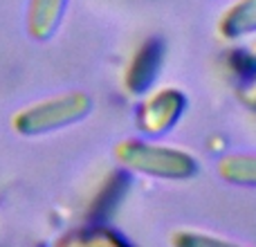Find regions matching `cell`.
I'll list each match as a JSON object with an SVG mask.
<instances>
[{"instance_id":"1","label":"cell","mask_w":256,"mask_h":247,"mask_svg":"<svg viewBox=\"0 0 256 247\" xmlns=\"http://www.w3.org/2000/svg\"><path fill=\"white\" fill-rule=\"evenodd\" d=\"M122 168L162 180H186L198 173V162L191 153L146 140H124L112 148Z\"/></svg>"},{"instance_id":"2","label":"cell","mask_w":256,"mask_h":247,"mask_svg":"<svg viewBox=\"0 0 256 247\" xmlns=\"http://www.w3.org/2000/svg\"><path fill=\"white\" fill-rule=\"evenodd\" d=\"M90 110H92V99L81 90H72V92L56 94L20 110L14 117V128L22 135L50 132L81 122Z\"/></svg>"},{"instance_id":"3","label":"cell","mask_w":256,"mask_h":247,"mask_svg":"<svg viewBox=\"0 0 256 247\" xmlns=\"http://www.w3.org/2000/svg\"><path fill=\"white\" fill-rule=\"evenodd\" d=\"M186 108V97L176 88H162L146 97L137 108V126L144 135L160 137L168 132Z\"/></svg>"},{"instance_id":"4","label":"cell","mask_w":256,"mask_h":247,"mask_svg":"<svg viewBox=\"0 0 256 247\" xmlns=\"http://www.w3.org/2000/svg\"><path fill=\"white\" fill-rule=\"evenodd\" d=\"M160 63H162V43L158 38H150L142 45L130 58L126 70V90L130 94H144L153 86L158 76Z\"/></svg>"},{"instance_id":"5","label":"cell","mask_w":256,"mask_h":247,"mask_svg":"<svg viewBox=\"0 0 256 247\" xmlns=\"http://www.w3.org/2000/svg\"><path fill=\"white\" fill-rule=\"evenodd\" d=\"M68 0H32L30 14H27V27L30 34L38 40H45L56 32L63 18Z\"/></svg>"},{"instance_id":"6","label":"cell","mask_w":256,"mask_h":247,"mask_svg":"<svg viewBox=\"0 0 256 247\" xmlns=\"http://www.w3.org/2000/svg\"><path fill=\"white\" fill-rule=\"evenodd\" d=\"M222 38H240L256 32V0H236L218 20Z\"/></svg>"},{"instance_id":"7","label":"cell","mask_w":256,"mask_h":247,"mask_svg":"<svg viewBox=\"0 0 256 247\" xmlns=\"http://www.w3.org/2000/svg\"><path fill=\"white\" fill-rule=\"evenodd\" d=\"M216 168L230 184L256 186V153H230L218 160Z\"/></svg>"},{"instance_id":"8","label":"cell","mask_w":256,"mask_h":247,"mask_svg":"<svg viewBox=\"0 0 256 247\" xmlns=\"http://www.w3.org/2000/svg\"><path fill=\"white\" fill-rule=\"evenodd\" d=\"M126 189H128V176L126 173L124 171L112 173L110 180H108L106 186H104V191L97 196V200H94L92 209H90V218H92V220H102V218H106L108 214H110V209L120 202V198L124 196Z\"/></svg>"},{"instance_id":"9","label":"cell","mask_w":256,"mask_h":247,"mask_svg":"<svg viewBox=\"0 0 256 247\" xmlns=\"http://www.w3.org/2000/svg\"><path fill=\"white\" fill-rule=\"evenodd\" d=\"M61 243H76V245H120V243H126L120 234L110 232L108 227H102V225H94L90 230H84V234L79 236H72V238H66Z\"/></svg>"},{"instance_id":"10","label":"cell","mask_w":256,"mask_h":247,"mask_svg":"<svg viewBox=\"0 0 256 247\" xmlns=\"http://www.w3.org/2000/svg\"><path fill=\"white\" fill-rule=\"evenodd\" d=\"M176 245H222L225 238H214V236H196V234H178L173 236Z\"/></svg>"},{"instance_id":"11","label":"cell","mask_w":256,"mask_h":247,"mask_svg":"<svg viewBox=\"0 0 256 247\" xmlns=\"http://www.w3.org/2000/svg\"><path fill=\"white\" fill-rule=\"evenodd\" d=\"M240 97L248 102V106H254L256 108V81H254V84H250L248 88L240 92Z\"/></svg>"}]
</instances>
